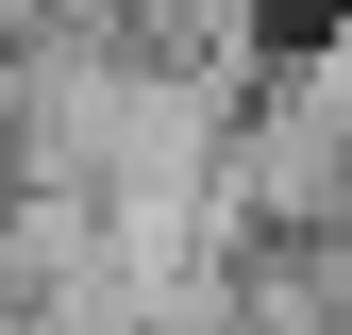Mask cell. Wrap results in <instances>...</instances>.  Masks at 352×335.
<instances>
[{
	"label": "cell",
	"instance_id": "1",
	"mask_svg": "<svg viewBox=\"0 0 352 335\" xmlns=\"http://www.w3.org/2000/svg\"><path fill=\"white\" fill-rule=\"evenodd\" d=\"M135 335H252V302H235V268H201V285H168Z\"/></svg>",
	"mask_w": 352,
	"mask_h": 335
},
{
	"label": "cell",
	"instance_id": "2",
	"mask_svg": "<svg viewBox=\"0 0 352 335\" xmlns=\"http://www.w3.org/2000/svg\"><path fill=\"white\" fill-rule=\"evenodd\" d=\"M118 17H135V34H185V17H218V0H118Z\"/></svg>",
	"mask_w": 352,
	"mask_h": 335
}]
</instances>
